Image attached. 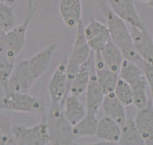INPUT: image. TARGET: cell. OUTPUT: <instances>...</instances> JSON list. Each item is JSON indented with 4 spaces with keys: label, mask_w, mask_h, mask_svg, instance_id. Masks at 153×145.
I'll use <instances>...</instances> for the list:
<instances>
[{
    "label": "cell",
    "mask_w": 153,
    "mask_h": 145,
    "mask_svg": "<svg viewBox=\"0 0 153 145\" xmlns=\"http://www.w3.org/2000/svg\"><path fill=\"white\" fill-rule=\"evenodd\" d=\"M36 10L29 12L21 24L6 32L4 56L12 62H15L26 46L27 30Z\"/></svg>",
    "instance_id": "cell-5"
},
{
    "label": "cell",
    "mask_w": 153,
    "mask_h": 145,
    "mask_svg": "<svg viewBox=\"0 0 153 145\" xmlns=\"http://www.w3.org/2000/svg\"><path fill=\"white\" fill-rule=\"evenodd\" d=\"M16 26V18L13 7L0 1V28L7 32Z\"/></svg>",
    "instance_id": "cell-25"
},
{
    "label": "cell",
    "mask_w": 153,
    "mask_h": 145,
    "mask_svg": "<svg viewBox=\"0 0 153 145\" xmlns=\"http://www.w3.org/2000/svg\"><path fill=\"white\" fill-rule=\"evenodd\" d=\"M119 76L131 86L141 83H147L144 73L139 67L126 59H124L122 63Z\"/></svg>",
    "instance_id": "cell-22"
},
{
    "label": "cell",
    "mask_w": 153,
    "mask_h": 145,
    "mask_svg": "<svg viewBox=\"0 0 153 145\" xmlns=\"http://www.w3.org/2000/svg\"><path fill=\"white\" fill-rule=\"evenodd\" d=\"M59 8L60 16L67 27H76L81 20V0H60Z\"/></svg>",
    "instance_id": "cell-18"
},
{
    "label": "cell",
    "mask_w": 153,
    "mask_h": 145,
    "mask_svg": "<svg viewBox=\"0 0 153 145\" xmlns=\"http://www.w3.org/2000/svg\"><path fill=\"white\" fill-rule=\"evenodd\" d=\"M131 38L134 49L142 58L153 64V41L152 37L146 29H140L131 26Z\"/></svg>",
    "instance_id": "cell-11"
},
{
    "label": "cell",
    "mask_w": 153,
    "mask_h": 145,
    "mask_svg": "<svg viewBox=\"0 0 153 145\" xmlns=\"http://www.w3.org/2000/svg\"><path fill=\"white\" fill-rule=\"evenodd\" d=\"M67 62L60 63L53 72L49 83V94L52 108L59 109L68 94Z\"/></svg>",
    "instance_id": "cell-8"
},
{
    "label": "cell",
    "mask_w": 153,
    "mask_h": 145,
    "mask_svg": "<svg viewBox=\"0 0 153 145\" xmlns=\"http://www.w3.org/2000/svg\"><path fill=\"white\" fill-rule=\"evenodd\" d=\"M114 93L124 106H129L133 104V93L131 86L120 77L116 83Z\"/></svg>",
    "instance_id": "cell-27"
},
{
    "label": "cell",
    "mask_w": 153,
    "mask_h": 145,
    "mask_svg": "<svg viewBox=\"0 0 153 145\" xmlns=\"http://www.w3.org/2000/svg\"><path fill=\"white\" fill-rule=\"evenodd\" d=\"M26 1H27L28 12H30L33 9L37 8L36 0H26Z\"/></svg>",
    "instance_id": "cell-32"
},
{
    "label": "cell",
    "mask_w": 153,
    "mask_h": 145,
    "mask_svg": "<svg viewBox=\"0 0 153 145\" xmlns=\"http://www.w3.org/2000/svg\"><path fill=\"white\" fill-rule=\"evenodd\" d=\"M146 85H148L147 83H143L131 86L133 93V104L139 110L145 108L149 101L146 91Z\"/></svg>",
    "instance_id": "cell-29"
},
{
    "label": "cell",
    "mask_w": 153,
    "mask_h": 145,
    "mask_svg": "<svg viewBox=\"0 0 153 145\" xmlns=\"http://www.w3.org/2000/svg\"><path fill=\"white\" fill-rule=\"evenodd\" d=\"M119 143L122 145H145L134 122L127 120L125 126L122 128Z\"/></svg>",
    "instance_id": "cell-24"
},
{
    "label": "cell",
    "mask_w": 153,
    "mask_h": 145,
    "mask_svg": "<svg viewBox=\"0 0 153 145\" xmlns=\"http://www.w3.org/2000/svg\"><path fill=\"white\" fill-rule=\"evenodd\" d=\"M98 122L96 115L87 113L79 122L72 127L73 138H82L95 135Z\"/></svg>",
    "instance_id": "cell-23"
},
{
    "label": "cell",
    "mask_w": 153,
    "mask_h": 145,
    "mask_svg": "<svg viewBox=\"0 0 153 145\" xmlns=\"http://www.w3.org/2000/svg\"><path fill=\"white\" fill-rule=\"evenodd\" d=\"M56 48V44L51 43L27 59L29 67L36 80L47 71Z\"/></svg>",
    "instance_id": "cell-13"
},
{
    "label": "cell",
    "mask_w": 153,
    "mask_h": 145,
    "mask_svg": "<svg viewBox=\"0 0 153 145\" xmlns=\"http://www.w3.org/2000/svg\"><path fill=\"white\" fill-rule=\"evenodd\" d=\"M101 107L105 116L117 122L121 128L125 126L127 121L125 106L116 98L114 92L105 95Z\"/></svg>",
    "instance_id": "cell-17"
},
{
    "label": "cell",
    "mask_w": 153,
    "mask_h": 145,
    "mask_svg": "<svg viewBox=\"0 0 153 145\" xmlns=\"http://www.w3.org/2000/svg\"><path fill=\"white\" fill-rule=\"evenodd\" d=\"M0 110V145H16L11 120Z\"/></svg>",
    "instance_id": "cell-26"
},
{
    "label": "cell",
    "mask_w": 153,
    "mask_h": 145,
    "mask_svg": "<svg viewBox=\"0 0 153 145\" xmlns=\"http://www.w3.org/2000/svg\"><path fill=\"white\" fill-rule=\"evenodd\" d=\"M152 103L149 101L144 109L139 110L134 121V125L145 145H153V112Z\"/></svg>",
    "instance_id": "cell-14"
},
{
    "label": "cell",
    "mask_w": 153,
    "mask_h": 145,
    "mask_svg": "<svg viewBox=\"0 0 153 145\" xmlns=\"http://www.w3.org/2000/svg\"><path fill=\"white\" fill-rule=\"evenodd\" d=\"M106 65L111 70L119 74L124 58L120 49L109 38L100 52Z\"/></svg>",
    "instance_id": "cell-21"
},
{
    "label": "cell",
    "mask_w": 153,
    "mask_h": 145,
    "mask_svg": "<svg viewBox=\"0 0 153 145\" xmlns=\"http://www.w3.org/2000/svg\"><path fill=\"white\" fill-rule=\"evenodd\" d=\"M99 6L106 20L111 40L120 49L124 59L140 67L144 60L134 49L130 32L125 22L114 13L107 3H100Z\"/></svg>",
    "instance_id": "cell-1"
},
{
    "label": "cell",
    "mask_w": 153,
    "mask_h": 145,
    "mask_svg": "<svg viewBox=\"0 0 153 145\" xmlns=\"http://www.w3.org/2000/svg\"><path fill=\"white\" fill-rule=\"evenodd\" d=\"M94 66L97 79L105 95L114 92L119 74L111 70L104 63L100 52L94 53Z\"/></svg>",
    "instance_id": "cell-12"
},
{
    "label": "cell",
    "mask_w": 153,
    "mask_h": 145,
    "mask_svg": "<svg viewBox=\"0 0 153 145\" xmlns=\"http://www.w3.org/2000/svg\"><path fill=\"white\" fill-rule=\"evenodd\" d=\"M47 124L50 136V144H73L74 138L72 134V126L67 121L62 113L60 112L59 109L52 108Z\"/></svg>",
    "instance_id": "cell-6"
},
{
    "label": "cell",
    "mask_w": 153,
    "mask_h": 145,
    "mask_svg": "<svg viewBox=\"0 0 153 145\" xmlns=\"http://www.w3.org/2000/svg\"><path fill=\"white\" fill-rule=\"evenodd\" d=\"M93 63L94 52L92 51L88 60L81 66L73 78L68 89V94L79 97L86 91Z\"/></svg>",
    "instance_id": "cell-16"
},
{
    "label": "cell",
    "mask_w": 153,
    "mask_h": 145,
    "mask_svg": "<svg viewBox=\"0 0 153 145\" xmlns=\"http://www.w3.org/2000/svg\"><path fill=\"white\" fill-rule=\"evenodd\" d=\"M62 113L67 121L73 127L86 116L87 111L78 97L69 94L64 101Z\"/></svg>",
    "instance_id": "cell-20"
},
{
    "label": "cell",
    "mask_w": 153,
    "mask_h": 145,
    "mask_svg": "<svg viewBox=\"0 0 153 145\" xmlns=\"http://www.w3.org/2000/svg\"><path fill=\"white\" fill-rule=\"evenodd\" d=\"M0 110L43 113L45 105L42 100L29 95L28 93L8 92L0 99Z\"/></svg>",
    "instance_id": "cell-2"
},
{
    "label": "cell",
    "mask_w": 153,
    "mask_h": 145,
    "mask_svg": "<svg viewBox=\"0 0 153 145\" xmlns=\"http://www.w3.org/2000/svg\"><path fill=\"white\" fill-rule=\"evenodd\" d=\"M84 34L88 46L94 53L100 52L110 38L107 25L92 18L84 28Z\"/></svg>",
    "instance_id": "cell-9"
},
{
    "label": "cell",
    "mask_w": 153,
    "mask_h": 145,
    "mask_svg": "<svg viewBox=\"0 0 153 145\" xmlns=\"http://www.w3.org/2000/svg\"><path fill=\"white\" fill-rule=\"evenodd\" d=\"M36 80L27 59L22 60L14 66L8 80L7 92L28 93Z\"/></svg>",
    "instance_id": "cell-7"
},
{
    "label": "cell",
    "mask_w": 153,
    "mask_h": 145,
    "mask_svg": "<svg viewBox=\"0 0 153 145\" xmlns=\"http://www.w3.org/2000/svg\"><path fill=\"white\" fill-rule=\"evenodd\" d=\"M114 13L131 26L145 28L136 7L134 0H108Z\"/></svg>",
    "instance_id": "cell-10"
},
{
    "label": "cell",
    "mask_w": 153,
    "mask_h": 145,
    "mask_svg": "<svg viewBox=\"0 0 153 145\" xmlns=\"http://www.w3.org/2000/svg\"><path fill=\"white\" fill-rule=\"evenodd\" d=\"M14 66L15 62L0 53V86L4 94L7 92L8 80Z\"/></svg>",
    "instance_id": "cell-28"
},
{
    "label": "cell",
    "mask_w": 153,
    "mask_h": 145,
    "mask_svg": "<svg viewBox=\"0 0 153 145\" xmlns=\"http://www.w3.org/2000/svg\"><path fill=\"white\" fill-rule=\"evenodd\" d=\"M13 132L16 145H45L50 144V136L47 121L44 118L32 127L22 124L13 126Z\"/></svg>",
    "instance_id": "cell-4"
},
{
    "label": "cell",
    "mask_w": 153,
    "mask_h": 145,
    "mask_svg": "<svg viewBox=\"0 0 153 145\" xmlns=\"http://www.w3.org/2000/svg\"><path fill=\"white\" fill-rule=\"evenodd\" d=\"M108 0H100V4H106L108 2Z\"/></svg>",
    "instance_id": "cell-35"
},
{
    "label": "cell",
    "mask_w": 153,
    "mask_h": 145,
    "mask_svg": "<svg viewBox=\"0 0 153 145\" xmlns=\"http://www.w3.org/2000/svg\"><path fill=\"white\" fill-rule=\"evenodd\" d=\"M6 32L0 28V53L4 56Z\"/></svg>",
    "instance_id": "cell-31"
},
{
    "label": "cell",
    "mask_w": 153,
    "mask_h": 145,
    "mask_svg": "<svg viewBox=\"0 0 153 145\" xmlns=\"http://www.w3.org/2000/svg\"><path fill=\"white\" fill-rule=\"evenodd\" d=\"M76 27V33L75 42L72 53L66 64L68 94L74 76L81 66L88 60L92 52L84 36V27L82 20Z\"/></svg>",
    "instance_id": "cell-3"
},
{
    "label": "cell",
    "mask_w": 153,
    "mask_h": 145,
    "mask_svg": "<svg viewBox=\"0 0 153 145\" xmlns=\"http://www.w3.org/2000/svg\"><path fill=\"white\" fill-rule=\"evenodd\" d=\"M137 2L142 3H148L149 4H152V5L153 0H135Z\"/></svg>",
    "instance_id": "cell-34"
},
{
    "label": "cell",
    "mask_w": 153,
    "mask_h": 145,
    "mask_svg": "<svg viewBox=\"0 0 153 145\" xmlns=\"http://www.w3.org/2000/svg\"><path fill=\"white\" fill-rule=\"evenodd\" d=\"M0 1L3 2L12 6V5L16 3L18 1V0H0Z\"/></svg>",
    "instance_id": "cell-33"
},
{
    "label": "cell",
    "mask_w": 153,
    "mask_h": 145,
    "mask_svg": "<svg viewBox=\"0 0 153 145\" xmlns=\"http://www.w3.org/2000/svg\"><path fill=\"white\" fill-rule=\"evenodd\" d=\"M86 91L87 113L96 115L101 107L105 94L97 79L94 63Z\"/></svg>",
    "instance_id": "cell-15"
},
{
    "label": "cell",
    "mask_w": 153,
    "mask_h": 145,
    "mask_svg": "<svg viewBox=\"0 0 153 145\" xmlns=\"http://www.w3.org/2000/svg\"><path fill=\"white\" fill-rule=\"evenodd\" d=\"M121 132L122 128L117 122L105 116L98 121L95 135L105 142L119 143Z\"/></svg>",
    "instance_id": "cell-19"
},
{
    "label": "cell",
    "mask_w": 153,
    "mask_h": 145,
    "mask_svg": "<svg viewBox=\"0 0 153 145\" xmlns=\"http://www.w3.org/2000/svg\"><path fill=\"white\" fill-rule=\"evenodd\" d=\"M150 87L152 95L153 90V64L144 61L141 67Z\"/></svg>",
    "instance_id": "cell-30"
}]
</instances>
